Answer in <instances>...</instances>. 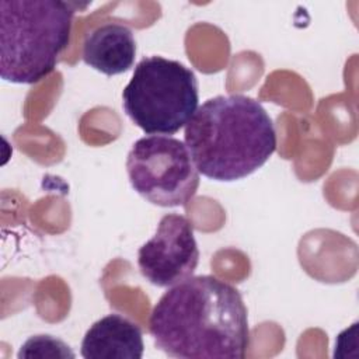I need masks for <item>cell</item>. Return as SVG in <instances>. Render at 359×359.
<instances>
[{"label":"cell","mask_w":359,"mask_h":359,"mask_svg":"<svg viewBox=\"0 0 359 359\" xmlns=\"http://www.w3.org/2000/svg\"><path fill=\"white\" fill-rule=\"evenodd\" d=\"M149 331L158 349L181 359H243L250 346L240 292L212 275L170 286L150 313Z\"/></svg>","instance_id":"6da1fadb"},{"label":"cell","mask_w":359,"mask_h":359,"mask_svg":"<svg viewBox=\"0 0 359 359\" xmlns=\"http://www.w3.org/2000/svg\"><path fill=\"white\" fill-rule=\"evenodd\" d=\"M184 140L198 172L224 182L248 177L276 150L269 114L243 94L206 100L185 125Z\"/></svg>","instance_id":"7a4b0ae2"},{"label":"cell","mask_w":359,"mask_h":359,"mask_svg":"<svg viewBox=\"0 0 359 359\" xmlns=\"http://www.w3.org/2000/svg\"><path fill=\"white\" fill-rule=\"evenodd\" d=\"M77 6L62 0H1V79L35 84L50 74L70 43Z\"/></svg>","instance_id":"3957f363"},{"label":"cell","mask_w":359,"mask_h":359,"mask_svg":"<svg viewBox=\"0 0 359 359\" xmlns=\"http://www.w3.org/2000/svg\"><path fill=\"white\" fill-rule=\"evenodd\" d=\"M195 73L178 60L143 57L122 91V107L147 135H174L198 109Z\"/></svg>","instance_id":"277c9868"},{"label":"cell","mask_w":359,"mask_h":359,"mask_svg":"<svg viewBox=\"0 0 359 359\" xmlns=\"http://www.w3.org/2000/svg\"><path fill=\"white\" fill-rule=\"evenodd\" d=\"M126 171L132 188L161 208L185 206L199 187V172L187 144L171 136L136 140L126 157Z\"/></svg>","instance_id":"5b68a950"},{"label":"cell","mask_w":359,"mask_h":359,"mask_svg":"<svg viewBox=\"0 0 359 359\" xmlns=\"http://www.w3.org/2000/svg\"><path fill=\"white\" fill-rule=\"evenodd\" d=\"M198 262L199 250L194 227L178 213L164 215L154 236L137 251L140 273L158 287H170L192 276Z\"/></svg>","instance_id":"8992f818"},{"label":"cell","mask_w":359,"mask_h":359,"mask_svg":"<svg viewBox=\"0 0 359 359\" xmlns=\"http://www.w3.org/2000/svg\"><path fill=\"white\" fill-rule=\"evenodd\" d=\"M143 351L140 327L116 313L95 321L81 341L84 359H140Z\"/></svg>","instance_id":"52a82bcc"},{"label":"cell","mask_w":359,"mask_h":359,"mask_svg":"<svg viewBox=\"0 0 359 359\" xmlns=\"http://www.w3.org/2000/svg\"><path fill=\"white\" fill-rule=\"evenodd\" d=\"M136 57V41L129 27L107 22L88 32L83 42V60L107 76L128 72Z\"/></svg>","instance_id":"ba28073f"},{"label":"cell","mask_w":359,"mask_h":359,"mask_svg":"<svg viewBox=\"0 0 359 359\" xmlns=\"http://www.w3.org/2000/svg\"><path fill=\"white\" fill-rule=\"evenodd\" d=\"M18 359H74L67 344L52 335L41 334L28 338L17 353Z\"/></svg>","instance_id":"9c48e42d"}]
</instances>
